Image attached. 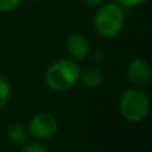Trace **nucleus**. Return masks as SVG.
I'll list each match as a JSON object with an SVG mask.
<instances>
[{
	"mask_svg": "<svg viewBox=\"0 0 152 152\" xmlns=\"http://www.w3.org/2000/svg\"><path fill=\"white\" fill-rule=\"evenodd\" d=\"M80 80V68L72 60H59L45 72V83L52 91L66 92Z\"/></svg>",
	"mask_w": 152,
	"mask_h": 152,
	"instance_id": "obj_1",
	"label": "nucleus"
},
{
	"mask_svg": "<svg viewBox=\"0 0 152 152\" xmlns=\"http://www.w3.org/2000/svg\"><path fill=\"white\" fill-rule=\"evenodd\" d=\"M95 31L103 37H115L124 27V12L119 4L108 3L96 12L94 19Z\"/></svg>",
	"mask_w": 152,
	"mask_h": 152,
	"instance_id": "obj_2",
	"label": "nucleus"
},
{
	"mask_svg": "<svg viewBox=\"0 0 152 152\" xmlns=\"http://www.w3.org/2000/svg\"><path fill=\"white\" fill-rule=\"evenodd\" d=\"M119 108L126 120L137 123L147 116L150 111V99L147 94L139 88L127 89L120 97Z\"/></svg>",
	"mask_w": 152,
	"mask_h": 152,
	"instance_id": "obj_3",
	"label": "nucleus"
},
{
	"mask_svg": "<svg viewBox=\"0 0 152 152\" xmlns=\"http://www.w3.org/2000/svg\"><path fill=\"white\" fill-rule=\"evenodd\" d=\"M28 128L32 136L40 140H47L53 137L58 132V120L51 113L40 112L31 119Z\"/></svg>",
	"mask_w": 152,
	"mask_h": 152,
	"instance_id": "obj_4",
	"label": "nucleus"
},
{
	"mask_svg": "<svg viewBox=\"0 0 152 152\" xmlns=\"http://www.w3.org/2000/svg\"><path fill=\"white\" fill-rule=\"evenodd\" d=\"M151 67L147 61L142 60V59H136L128 66V71H127V76H128L129 81L137 84V86H145L150 83L151 80Z\"/></svg>",
	"mask_w": 152,
	"mask_h": 152,
	"instance_id": "obj_5",
	"label": "nucleus"
},
{
	"mask_svg": "<svg viewBox=\"0 0 152 152\" xmlns=\"http://www.w3.org/2000/svg\"><path fill=\"white\" fill-rule=\"evenodd\" d=\"M67 51L76 60H84L89 53V43L83 35H71L67 40Z\"/></svg>",
	"mask_w": 152,
	"mask_h": 152,
	"instance_id": "obj_6",
	"label": "nucleus"
},
{
	"mask_svg": "<svg viewBox=\"0 0 152 152\" xmlns=\"http://www.w3.org/2000/svg\"><path fill=\"white\" fill-rule=\"evenodd\" d=\"M80 80L88 88H96L103 83V75L99 69L88 68L83 74H80Z\"/></svg>",
	"mask_w": 152,
	"mask_h": 152,
	"instance_id": "obj_7",
	"label": "nucleus"
},
{
	"mask_svg": "<svg viewBox=\"0 0 152 152\" xmlns=\"http://www.w3.org/2000/svg\"><path fill=\"white\" fill-rule=\"evenodd\" d=\"M8 139L13 144H23L27 139V132L20 124H12L8 128Z\"/></svg>",
	"mask_w": 152,
	"mask_h": 152,
	"instance_id": "obj_8",
	"label": "nucleus"
},
{
	"mask_svg": "<svg viewBox=\"0 0 152 152\" xmlns=\"http://www.w3.org/2000/svg\"><path fill=\"white\" fill-rule=\"evenodd\" d=\"M11 99V86L4 77H0V108H3Z\"/></svg>",
	"mask_w": 152,
	"mask_h": 152,
	"instance_id": "obj_9",
	"label": "nucleus"
},
{
	"mask_svg": "<svg viewBox=\"0 0 152 152\" xmlns=\"http://www.w3.org/2000/svg\"><path fill=\"white\" fill-rule=\"evenodd\" d=\"M21 0H0V12H10L20 5Z\"/></svg>",
	"mask_w": 152,
	"mask_h": 152,
	"instance_id": "obj_10",
	"label": "nucleus"
},
{
	"mask_svg": "<svg viewBox=\"0 0 152 152\" xmlns=\"http://www.w3.org/2000/svg\"><path fill=\"white\" fill-rule=\"evenodd\" d=\"M21 152H48L47 147L40 143H29V144L24 145Z\"/></svg>",
	"mask_w": 152,
	"mask_h": 152,
	"instance_id": "obj_11",
	"label": "nucleus"
},
{
	"mask_svg": "<svg viewBox=\"0 0 152 152\" xmlns=\"http://www.w3.org/2000/svg\"><path fill=\"white\" fill-rule=\"evenodd\" d=\"M121 5H126V7H136L140 5L145 1V0H118Z\"/></svg>",
	"mask_w": 152,
	"mask_h": 152,
	"instance_id": "obj_12",
	"label": "nucleus"
},
{
	"mask_svg": "<svg viewBox=\"0 0 152 152\" xmlns=\"http://www.w3.org/2000/svg\"><path fill=\"white\" fill-rule=\"evenodd\" d=\"M84 3L87 5H89V7H97L99 4L103 3V0H84Z\"/></svg>",
	"mask_w": 152,
	"mask_h": 152,
	"instance_id": "obj_13",
	"label": "nucleus"
}]
</instances>
